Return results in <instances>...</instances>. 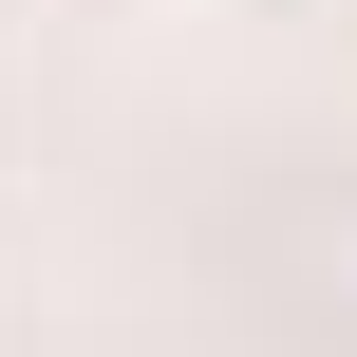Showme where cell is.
<instances>
[{
	"instance_id": "6da1fadb",
	"label": "cell",
	"mask_w": 357,
	"mask_h": 357,
	"mask_svg": "<svg viewBox=\"0 0 357 357\" xmlns=\"http://www.w3.org/2000/svg\"><path fill=\"white\" fill-rule=\"evenodd\" d=\"M0 38H19V0H0Z\"/></svg>"
}]
</instances>
